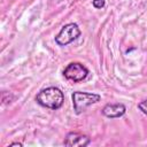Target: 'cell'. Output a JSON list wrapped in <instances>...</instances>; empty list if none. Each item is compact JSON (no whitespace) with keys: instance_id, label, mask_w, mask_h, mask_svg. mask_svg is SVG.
<instances>
[{"instance_id":"1","label":"cell","mask_w":147,"mask_h":147,"mask_svg":"<svg viewBox=\"0 0 147 147\" xmlns=\"http://www.w3.org/2000/svg\"><path fill=\"white\" fill-rule=\"evenodd\" d=\"M36 101L41 107L56 110L62 107L63 101H64V94L60 88L55 86H49V87L41 90L37 94Z\"/></svg>"},{"instance_id":"2","label":"cell","mask_w":147,"mask_h":147,"mask_svg":"<svg viewBox=\"0 0 147 147\" xmlns=\"http://www.w3.org/2000/svg\"><path fill=\"white\" fill-rule=\"evenodd\" d=\"M72 105H74V110L76 114H82L83 111H85V109L87 107H90L91 105H94L96 102L100 101L101 96L99 94L95 93H88V92H74L72 95Z\"/></svg>"},{"instance_id":"3","label":"cell","mask_w":147,"mask_h":147,"mask_svg":"<svg viewBox=\"0 0 147 147\" xmlns=\"http://www.w3.org/2000/svg\"><path fill=\"white\" fill-rule=\"evenodd\" d=\"M80 36V30L76 23L65 24L55 37V42L60 46H65Z\"/></svg>"},{"instance_id":"4","label":"cell","mask_w":147,"mask_h":147,"mask_svg":"<svg viewBox=\"0 0 147 147\" xmlns=\"http://www.w3.org/2000/svg\"><path fill=\"white\" fill-rule=\"evenodd\" d=\"M63 75L67 79L72 80L75 83H78V82H80L87 77L88 69L79 62H71L64 68Z\"/></svg>"},{"instance_id":"5","label":"cell","mask_w":147,"mask_h":147,"mask_svg":"<svg viewBox=\"0 0 147 147\" xmlns=\"http://www.w3.org/2000/svg\"><path fill=\"white\" fill-rule=\"evenodd\" d=\"M90 142H91V139L88 136L82 134L78 132H69L64 139V145L69 147H75V146L84 147L90 145Z\"/></svg>"},{"instance_id":"6","label":"cell","mask_w":147,"mask_h":147,"mask_svg":"<svg viewBox=\"0 0 147 147\" xmlns=\"http://www.w3.org/2000/svg\"><path fill=\"white\" fill-rule=\"evenodd\" d=\"M126 108L123 103H108L102 108V114L108 118H117L125 114Z\"/></svg>"},{"instance_id":"7","label":"cell","mask_w":147,"mask_h":147,"mask_svg":"<svg viewBox=\"0 0 147 147\" xmlns=\"http://www.w3.org/2000/svg\"><path fill=\"white\" fill-rule=\"evenodd\" d=\"M92 5H93V7H95V8H98V9H101V8L105 7L106 0H93V1H92Z\"/></svg>"},{"instance_id":"8","label":"cell","mask_w":147,"mask_h":147,"mask_svg":"<svg viewBox=\"0 0 147 147\" xmlns=\"http://www.w3.org/2000/svg\"><path fill=\"white\" fill-rule=\"evenodd\" d=\"M138 108H139L144 114L147 115V100H144V101L139 102V103H138Z\"/></svg>"},{"instance_id":"9","label":"cell","mask_w":147,"mask_h":147,"mask_svg":"<svg viewBox=\"0 0 147 147\" xmlns=\"http://www.w3.org/2000/svg\"><path fill=\"white\" fill-rule=\"evenodd\" d=\"M10 146H22V144L21 142H13V144H10Z\"/></svg>"}]
</instances>
